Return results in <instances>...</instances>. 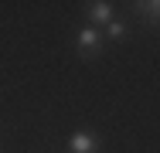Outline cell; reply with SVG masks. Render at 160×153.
Listing matches in <instances>:
<instances>
[{
    "label": "cell",
    "instance_id": "1",
    "mask_svg": "<svg viewBox=\"0 0 160 153\" xmlns=\"http://www.w3.org/2000/svg\"><path fill=\"white\" fill-rule=\"evenodd\" d=\"M75 51L82 58H99L102 55V31L92 27V24L78 27V34H75Z\"/></svg>",
    "mask_w": 160,
    "mask_h": 153
},
{
    "label": "cell",
    "instance_id": "2",
    "mask_svg": "<svg viewBox=\"0 0 160 153\" xmlns=\"http://www.w3.org/2000/svg\"><path fill=\"white\" fill-rule=\"evenodd\" d=\"M99 150H102V143H99L96 133H89V129H75L68 136V153H99Z\"/></svg>",
    "mask_w": 160,
    "mask_h": 153
},
{
    "label": "cell",
    "instance_id": "3",
    "mask_svg": "<svg viewBox=\"0 0 160 153\" xmlns=\"http://www.w3.org/2000/svg\"><path fill=\"white\" fill-rule=\"evenodd\" d=\"M85 17H89L92 27L102 31L112 17H116V10H112V3H106V0H92V3H85Z\"/></svg>",
    "mask_w": 160,
    "mask_h": 153
},
{
    "label": "cell",
    "instance_id": "4",
    "mask_svg": "<svg viewBox=\"0 0 160 153\" xmlns=\"http://www.w3.org/2000/svg\"><path fill=\"white\" fill-rule=\"evenodd\" d=\"M129 10H133V17H136L140 24H147L150 31H157V21H160V3H157V0H143V3H129Z\"/></svg>",
    "mask_w": 160,
    "mask_h": 153
},
{
    "label": "cell",
    "instance_id": "5",
    "mask_svg": "<svg viewBox=\"0 0 160 153\" xmlns=\"http://www.w3.org/2000/svg\"><path fill=\"white\" fill-rule=\"evenodd\" d=\"M129 37V24L126 21H119V17H112L106 27H102V41H116V44H123Z\"/></svg>",
    "mask_w": 160,
    "mask_h": 153
}]
</instances>
